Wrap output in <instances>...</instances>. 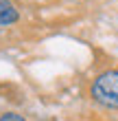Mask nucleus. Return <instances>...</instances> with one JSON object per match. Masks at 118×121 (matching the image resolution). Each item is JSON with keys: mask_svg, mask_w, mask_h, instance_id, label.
Returning a JSON list of instances; mask_svg holds the SVG:
<instances>
[{"mask_svg": "<svg viewBox=\"0 0 118 121\" xmlns=\"http://www.w3.org/2000/svg\"><path fill=\"white\" fill-rule=\"evenodd\" d=\"M90 95L96 104L105 108H116L118 110V68L105 70L92 82Z\"/></svg>", "mask_w": 118, "mask_h": 121, "instance_id": "obj_1", "label": "nucleus"}, {"mask_svg": "<svg viewBox=\"0 0 118 121\" xmlns=\"http://www.w3.org/2000/svg\"><path fill=\"white\" fill-rule=\"evenodd\" d=\"M18 18L20 13L11 0H0V26H9L13 22H18Z\"/></svg>", "mask_w": 118, "mask_h": 121, "instance_id": "obj_2", "label": "nucleus"}, {"mask_svg": "<svg viewBox=\"0 0 118 121\" xmlns=\"http://www.w3.org/2000/svg\"><path fill=\"white\" fill-rule=\"evenodd\" d=\"M0 121H26L22 115H18V112H4L2 117H0Z\"/></svg>", "mask_w": 118, "mask_h": 121, "instance_id": "obj_3", "label": "nucleus"}]
</instances>
